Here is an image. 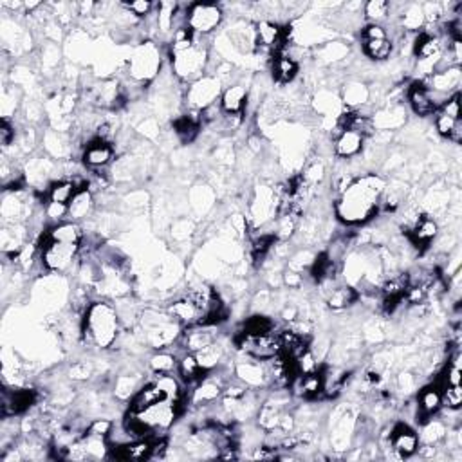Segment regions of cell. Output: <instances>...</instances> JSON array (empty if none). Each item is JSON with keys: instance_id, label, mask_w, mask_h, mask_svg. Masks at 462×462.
I'll return each mask as SVG.
<instances>
[{"instance_id": "41", "label": "cell", "mask_w": 462, "mask_h": 462, "mask_svg": "<svg viewBox=\"0 0 462 462\" xmlns=\"http://www.w3.org/2000/svg\"><path fill=\"white\" fill-rule=\"evenodd\" d=\"M436 114H437L436 116V129H437V132H439L440 136H443V138L448 139V136H449V134H452V130L455 129V125H457L461 120H452V118H448V116L443 114V112H439V111H437Z\"/></svg>"}, {"instance_id": "46", "label": "cell", "mask_w": 462, "mask_h": 462, "mask_svg": "<svg viewBox=\"0 0 462 462\" xmlns=\"http://www.w3.org/2000/svg\"><path fill=\"white\" fill-rule=\"evenodd\" d=\"M93 374V367L85 361H78V363L72 365L71 369V378L72 379H87Z\"/></svg>"}, {"instance_id": "2", "label": "cell", "mask_w": 462, "mask_h": 462, "mask_svg": "<svg viewBox=\"0 0 462 462\" xmlns=\"http://www.w3.org/2000/svg\"><path fill=\"white\" fill-rule=\"evenodd\" d=\"M120 334V314L109 302H93L83 316L81 336L85 343L98 349L114 345Z\"/></svg>"}, {"instance_id": "21", "label": "cell", "mask_w": 462, "mask_h": 462, "mask_svg": "<svg viewBox=\"0 0 462 462\" xmlns=\"http://www.w3.org/2000/svg\"><path fill=\"white\" fill-rule=\"evenodd\" d=\"M177 374L181 379L188 385H197L200 379H205L202 374H208L197 361L193 352H184L181 358H177Z\"/></svg>"}, {"instance_id": "12", "label": "cell", "mask_w": 462, "mask_h": 462, "mask_svg": "<svg viewBox=\"0 0 462 462\" xmlns=\"http://www.w3.org/2000/svg\"><path fill=\"white\" fill-rule=\"evenodd\" d=\"M81 157H83L85 165L89 166V168H105L107 165H111L112 157H114V147L94 138L83 145Z\"/></svg>"}, {"instance_id": "37", "label": "cell", "mask_w": 462, "mask_h": 462, "mask_svg": "<svg viewBox=\"0 0 462 462\" xmlns=\"http://www.w3.org/2000/svg\"><path fill=\"white\" fill-rule=\"evenodd\" d=\"M443 406L448 410H459L462 404V387L461 385H449L440 390Z\"/></svg>"}, {"instance_id": "30", "label": "cell", "mask_w": 462, "mask_h": 462, "mask_svg": "<svg viewBox=\"0 0 462 462\" xmlns=\"http://www.w3.org/2000/svg\"><path fill=\"white\" fill-rule=\"evenodd\" d=\"M148 367L154 374H172L173 370H177V358L170 351L156 352L148 360Z\"/></svg>"}, {"instance_id": "34", "label": "cell", "mask_w": 462, "mask_h": 462, "mask_svg": "<svg viewBox=\"0 0 462 462\" xmlns=\"http://www.w3.org/2000/svg\"><path fill=\"white\" fill-rule=\"evenodd\" d=\"M363 13L370 24L381 26L383 20H387L388 15H390V4L385 0H370L363 6Z\"/></svg>"}, {"instance_id": "39", "label": "cell", "mask_w": 462, "mask_h": 462, "mask_svg": "<svg viewBox=\"0 0 462 462\" xmlns=\"http://www.w3.org/2000/svg\"><path fill=\"white\" fill-rule=\"evenodd\" d=\"M69 215V206L60 205V202H47L45 205V217L49 223H53V226L63 223V217Z\"/></svg>"}, {"instance_id": "40", "label": "cell", "mask_w": 462, "mask_h": 462, "mask_svg": "<svg viewBox=\"0 0 462 462\" xmlns=\"http://www.w3.org/2000/svg\"><path fill=\"white\" fill-rule=\"evenodd\" d=\"M439 112L446 114L452 120H461V94L455 93L439 107Z\"/></svg>"}, {"instance_id": "24", "label": "cell", "mask_w": 462, "mask_h": 462, "mask_svg": "<svg viewBox=\"0 0 462 462\" xmlns=\"http://www.w3.org/2000/svg\"><path fill=\"white\" fill-rule=\"evenodd\" d=\"M93 206H94L93 191L90 190L76 191L74 199L69 202V217L72 218V223H78L81 218H87V215L93 212Z\"/></svg>"}, {"instance_id": "17", "label": "cell", "mask_w": 462, "mask_h": 462, "mask_svg": "<svg viewBox=\"0 0 462 462\" xmlns=\"http://www.w3.org/2000/svg\"><path fill=\"white\" fill-rule=\"evenodd\" d=\"M168 314L172 316V320L179 325H184V327H193V325L200 324V312L193 303L188 300L186 296L182 298V300H177V302H173L172 305L168 307Z\"/></svg>"}, {"instance_id": "11", "label": "cell", "mask_w": 462, "mask_h": 462, "mask_svg": "<svg viewBox=\"0 0 462 462\" xmlns=\"http://www.w3.org/2000/svg\"><path fill=\"white\" fill-rule=\"evenodd\" d=\"M421 443H419L417 431L404 422V424H397L390 430V448L394 449V454L397 457H412L419 449Z\"/></svg>"}, {"instance_id": "9", "label": "cell", "mask_w": 462, "mask_h": 462, "mask_svg": "<svg viewBox=\"0 0 462 462\" xmlns=\"http://www.w3.org/2000/svg\"><path fill=\"white\" fill-rule=\"evenodd\" d=\"M221 85L223 81L218 80L217 76H202L197 81H193L186 96L191 111H205L212 103L217 102L218 94H221Z\"/></svg>"}, {"instance_id": "25", "label": "cell", "mask_w": 462, "mask_h": 462, "mask_svg": "<svg viewBox=\"0 0 462 462\" xmlns=\"http://www.w3.org/2000/svg\"><path fill=\"white\" fill-rule=\"evenodd\" d=\"M271 69H273V76H275L280 83H289V81H293L298 74V63L294 62L289 54H278V56L273 58Z\"/></svg>"}, {"instance_id": "44", "label": "cell", "mask_w": 462, "mask_h": 462, "mask_svg": "<svg viewBox=\"0 0 462 462\" xmlns=\"http://www.w3.org/2000/svg\"><path fill=\"white\" fill-rule=\"evenodd\" d=\"M387 29L379 26V24H369V26H365V29L361 31V40H376V38H387Z\"/></svg>"}, {"instance_id": "1", "label": "cell", "mask_w": 462, "mask_h": 462, "mask_svg": "<svg viewBox=\"0 0 462 462\" xmlns=\"http://www.w3.org/2000/svg\"><path fill=\"white\" fill-rule=\"evenodd\" d=\"M385 193V181L376 173H365L354 179L334 205L336 217L346 226H360L376 217L379 200Z\"/></svg>"}, {"instance_id": "15", "label": "cell", "mask_w": 462, "mask_h": 462, "mask_svg": "<svg viewBox=\"0 0 462 462\" xmlns=\"http://www.w3.org/2000/svg\"><path fill=\"white\" fill-rule=\"evenodd\" d=\"M278 338H280V346H282V354L287 356L289 360H296L303 352H307L311 349V342H309V336H302L298 334L296 330H293L291 327L282 333H278Z\"/></svg>"}, {"instance_id": "27", "label": "cell", "mask_w": 462, "mask_h": 462, "mask_svg": "<svg viewBox=\"0 0 462 462\" xmlns=\"http://www.w3.org/2000/svg\"><path fill=\"white\" fill-rule=\"evenodd\" d=\"M196 358L206 372H212V370L217 369L218 365H221V361H223L224 349L223 345L215 340L214 343H209V345H206L205 349L197 351Z\"/></svg>"}, {"instance_id": "28", "label": "cell", "mask_w": 462, "mask_h": 462, "mask_svg": "<svg viewBox=\"0 0 462 462\" xmlns=\"http://www.w3.org/2000/svg\"><path fill=\"white\" fill-rule=\"evenodd\" d=\"M365 54L374 60V62H383L388 60L394 53V42L390 38H376V40H363Z\"/></svg>"}, {"instance_id": "36", "label": "cell", "mask_w": 462, "mask_h": 462, "mask_svg": "<svg viewBox=\"0 0 462 462\" xmlns=\"http://www.w3.org/2000/svg\"><path fill=\"white\" fill-rule=\"evenodd\" d=\"M242 330L248 334H266L275 330V325H273V321L267 316L255 314L244 321V329Z\"/></svg>"}, {"instance_id": "14", "label": "cell", "mask_w": 462, "mask_h": 462, "mask_svg": "<svg viewBox=\"0 0 462 462\" xmlns=\"http://www.w3.org/2000/svg\"><path fill=\"white\" fill-rule=\"evenodd\" d=\"M443 408V396L437 385L424 387L417 396V421L427 422L431 415H436Z\"/></svg>"}, {"instance_id": "18", "label": "cell", "mask_w": 462, "mask_h": 462, "mask_svg": "<svg viewBox=\"0 0 462 462\" xmlns=\"http://www.w3.org/2000/svg\"><path fill=\"white\" fill-rule=\"evenodd\" d=\"M246 103H248V89L244 85H230L221 96V107L224 114H242Z\"/></svg>"}, {"instance_id": "22", "label": "cell", "mask_w": 462, "mask_h": 462, "mask_svg": "<svg viewBox=\"0 0 462 462\" xmlns=\"http://www.w3.org/2000/svg\"><path fill=\"white\" fill-rule=\"evenodd\" d=\"M437 233H439V224L433 221V218L422 215L421 221L415 224L412 231L408 233V239L412 240V244L415 248H427L431 240L436 239Z\"/></svg>"}, {"instance_id": "31", "label": "cell", "mask_w": 462, "mask_h": 462, "mask_svg": "<svg viewBox=\"0 0 462 462\" xmlns=\"http://www.w3.org/2000/svg\"><path fill=\"white\" fill-rule=\"evenodd\" d=\"M446 436V427L445 422L437 421V419H431V421L422 422V431L419 436V443L422 445H430L437 446L440 439H445Z\"/></svg>"}, {"instance_id": "35", "label": "cell", "mask_w": 462, "mask_h": 462, "mask_svg": "<svg viewBox=\"0 0 462 462\" xmlns=\"http://www.w3.org/2000/svg\"><path fill=\"white\" fill-rule=\"evenodd\" d=\"M345 103L349 107H360L369 99V89L361 83H351L345 87Z\"/></svg>"}, {"instance_id": "20", "label": "cell", "mask_w": 462, "mask_h": 462, "mask_svg": "<svg viewBox=\"0 0 462 462\" xmlns=\"http://www.w3.org/2000/svg\"><path fill=\"white\" fill-rule=\"evenodd\" d=\"M45 239L53 242H65V244H81L83 240V230L78 223H60L44 231Z\"/></svg>"}, {"instance_id": "8", "label": "cell", "mask_w": 462, "mask_h": 462, "mask_svg": "<svg viewBox=\"0 0 462 462\" xmlns=\"http://www.w3.org/2000/svg\"><path fill=\"white\" fill-rule=\"evenodd\" d=\"M223 22V9L217 4L197 2L188 8V29L196 36L214 33Z\"/></svg>"}, {"instance_id": "5", "label": "cell", "mask_w": 462, "mask_h": 462, "mask_svg": "<svg viewBox=\"0 0 462 462\" xmlns=\"http://www.w3.org/2000/svg\"><path fill=\"white\" fill-rule=\"evenodd\" d=\"M237 345L244 354H248L249 358H253L257 361H266L271 360L275 356H278L282 352L280 346V338L275 330L266 334H248L242 333L237 336Z\"/></svg>"}, {"instance_id": "13", "label": "cell", "mask_w": 462, "mask_h": 462, "mask_svg": "<svg viewBox=\"0 0 462 462\" xmlns=\"http://www.w3.org/2000/svg\"><path fill=\"white\" fill-rule=\"evenodd\" d=\"M406 96H408L410 107L417 116L424 118V116H431L439 111L437 103L431 98V93L424 87L422 81H413L412 87H408L406 90Z\"/></svg>"}, {"instance_id": "6", "label": "cell", "mask_w": 462, "mask_h": 462, "mask_svg": "<svg viewBox=\"0 0 462 462\" xmlns=\"http://www.w3.org/2000/svg\"><path fill=\"white\" fill-rule=\"evenodd\" d=\"M40 260L45 269L49 271H65L72 266L76 258L80 257V244H65V242H53V240L40 239Z\"/></svg>"}, {"instance_id": "10", "label": "cell", "mask_w": 462, "mask_h": 462, "mask_svg": "<svg viewBox=\"0 0 462 462\" xmlns=\"http://www.w3.org/2000/svg\"><path fill=\"white\" fill-rule=\"evenodd\" d=\"M36 403V392L29 388H4L2 392V415L6 419L24 413Z\"/></svg>"}, {"instance_id": "45", "label": "cell", "mask_w": 462, "mask_h": 462, "mask_svg": "<svg viewBox=\"0 0 462 462\" xmlns=\"http://www.w3.org/2000/svg\"><path fill=\"white\" fill-rule=\"evenodd\" d=\"M15 141V127L8 121V118L2 120L0 125V143H2V148H8L11 143Z\"/></svg>"}, {"instance_id": "26", "label": "cell", "mask_w": 462, "mask_h": 462, "mask_svg": "<svg viewBox=\"0 0 462 462\" xmlns=\"http://www.w3.org/2000/svg\"><path fill=\"white\" fill-rule=\"evenodd\" d=\"M237 378L248 387H260L267 381L264 367H260V363H251V361L237 365Z\"/></svg>"}, {"instance_id": "29", "label": "cell", "mask_w": 462, "mask_h": 462, "mask_svg": "<svg viewBox=\"0 0 462 462\" xmlns=\"http://www.w3.org/2000/svg\"><path fill=\"white\" fill-rule=\"evenodd\" d=\"M76 191L78 190H76L74 182L67 179V181L54 182L47 191V197H49V202H60V205L69 206V202L74 199Z\"/></svg>"}, {"instance_id": "19", "label": "cell", "mask_w": 462, "mask_h": 462, "mask_svg": "<svg viewBox=\"0 0 462 462\" xmlns=\"http://www.w3.org/2000/svg\"><path fill=\"white\" fill-rule=\"evenodd\" d=\"M365 138L360 134L352 132V130H343L338 138L334 139V152L336 156L342 159H349V157H356L363 150Z\"/></svg>"}, {"instance_id": "7", "label": "cell", "mask_w": 462, "mask_h": 462, "mask_svg": "<svg viewBox=\"0 0 462 462\" xmlns=\"http://www.w3.org/2000/svg\"><path fill=\"white\" fill-rule=\"evenodd\" d=\"M161 69V56L159 51L154 44L145 42L136 49L134 56L129 62V74L134 81L145 83L156 78V74Z\"/></svg>"}, {"instance_id": "4", "label": "cell", "mask_w": 462, "mask_h": 462, "mask_svg": "<svg viewBox=\"0 0 462 462\" xmlns=\"http://www.w3.org/2000/svg\"><path fill=\"white\" fill-rule=\"evenodd\" d=\"M134 413H136L139 424L148 431V436H150V433H157V431L168 430L173 422H175L177 415H181L177 403L172 399H166V397L159 399L157 403H154L152 406L143 410V412Z\"/></svg>"}, {"instance_id": "47", "label": "cell", "mask_w": 462, "mask_h": 462, "mask_svg": "<svg viewBox=\"0 0 462 462\" xmlns=\"http://www.w3.org/2000/svg\"><path fill=\"white\" fill-rule=\"evenodd\" d=\"M284 282L289 285V287H298V285H302L303 278L298 271H287L284 275Z\"/></svg>"}, {"instance_id": "16", "label": "cell", "mask_w": 462, "mask_h": 462, "mask_svg": "<svg viewBox=\"0 0 462 462\" xmlns=\"http://www.w3.org/2000/svg\"><path fill=\"white\" fill-rule=\"evenodd\" d=\"M320 284L329 285V291L325 293V298H327V303L329 307L336 309V311H342V309H346V307H351L352 303L358 300V293H356V289L349 287V285H336L334 280H324Z\"/></svg>"}, {"instance_id": "33", "label": "cell", "mask_w": 462, "mask_h": 462, "mask_svg": "<svg viewBox=\"0 0 462 462\" xmlns=\"http://www.w3.org/2000/svg\"><path fill=\"white\" fill-rule=\"evenodd\" d=\"M154 383H156L157 388L163 392V396H165L166 399L177 401L179 397H181L182 394L181 383H179V379L175 378V376H172V374H156Z\"/></svg>"}, {"instance_id": "38", "label": "cell", "mask_w": 462, "mask_h": 462, "mask_svg": "<svg viewBox=\"0 0 462 462\" xmlns=\"http://www.w3.org/2000/svg\"><path fill=\"white\" fill-rule=\"evenodd\" d=\"M125 8L129 9L130 13H132L134 17L139 20V18L150 17V15L156 11L157 4H154V2H148V0H136V2H129V4H125Z\"/></svg>"}, {"instance_id": "43", "label": "cell", "mask_w": 462, "mask_h": 462, "mask_svg": "<svg viewBox=\"0 0 462 462\" xmlns=\"http://www.w3.org/2000/svg\"><path fill=\"white\" fill-rule=\"evenodd\" d=\"M136 385H134L132 378H120L118 385H116V396L121 397V399H127V397L134 396L136 394Z\"/></svg>"}, {"instance_id": "23", "label": "cell", "mask_w": 462, "mask_h": 462, "mask_svg": "<svg viewBox=\"0 0 462 462\" xmlns=\"http://www.w3.org/2000/svg\"><path fill=\"white\" fill-rule=\"evenodd\" d=\"M163 397H165L163 392L157 388L156 383L152 381L134 394L132 399H130V410H134V412H143L145 408H148V406H152V404L157 403L159 399H163Z\"/></svg>"}, {"instance_id": "42", "label": "cell", "mask_w": 462, "mask_h": 462, "mask_svg": "<svg viewBox=\"0 0 462 462\" xmlns=\"http://www.w3.org/2000/svg\"><path fill=\"white\" fill-rule=\"evenodd\" d=\"M112 424H114V422L109 421V419H96V421H93L89 424V430H87V433H89V436L105 437V439H107V436L111 433V430H112Z\"/></svg>"}, {"instance_id": "32", "label": "cell", "mask_w": 462, "mask_h": 462, "mask_svg": "<svg viewBox=\"0 0 462 462\" xmlns=\"http://www.w3.org/2000/svg\"><path fill=\"white\" fill-rule=\"evenodd\" d=\"M401 15H403V17H401V27H403V31H419V29L427 24L421 6H404Z\"/></svg>"}, {"instance_id": "3", "label": "cell", "mask_w": 462, "mask_h": 462, "mask_svg": "<svg viewBox=\"0 0 462 462\" xmlns=\"http://www.w3.org/2000/svg\"><path fill=\"white\" fill-rule=\"evenodd\" d=\"M206 63H208V51L200 44H197V36L188 49L172 53L173 72L184 81H191V83H193V81H197L199 78H202Z\"/></svg>"}]
</instances>
